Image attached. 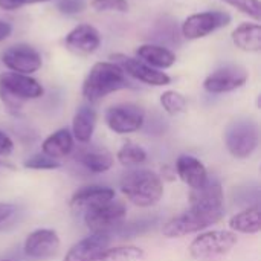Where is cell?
I'll return each instance as SVG.
<instances>
[{"instance_id":"6da1fadb","label":"cell","mask_w":261,"mask_h":261,"mask_svg":"<svg viewBox=\"0 0 261 261\" xmlns=\"http://www.w3.org/2000/svg\"><path fill=\"white\" fill-rule=\"evenodd\" d=\"M130 87L125 72L113 61H99L93 64L83 83V96L89 102H98L107 95Z\"/></svg>"},{"instance_id":"7a4b0ae2","label":"cell","mask_w":261,"mask_h":261,"mask_svg":"<svg viewBox=\"0 0 261 261\" xmlns=\"http://www.w3.org/2000/svg\"><path fill=\"white\" fill-rule=\"evenodd\" d=\"M121 191L133 205L139 208H150L162 199L164 184L151 170H132L122 176Z\"/></svg>"},{"instance_id":"3957f363","label":"cell","mask_w":261,"mask_h":261,"mask_svg":"<svg viewBox=\"0 0 261 261\" xmlns=\"http://www.w3.org/2000/svg\"><path fill=\"white\" fill-rule=\"evenodd\" d=\"M225 216V210H200V208H191L185 211L180 216H176L170 219L164 228L162 234L168 239H177L185 237L190 234L200 232L211 225H216L220 222Z\"/></svg>"},{"instance_id":"277c9868","label":"cell","mask_w":261,"mask_h":261,"mask_svg":"<svg viewBox=\"0 0 261 261\" xmlns=\"http://www.w3.org/2000/svg\"><path fill=\"white\" fill-rule=\"evenodd\" d=\"M237 242H239L237 234L232 231H222V229L208 231L197 236L191 242L188 251L194 260H211L228 254L237 245Z\"/></svg>"},{"instance_id":"5b68a950","label":"cell","mask_w":261,"mask_h":261,"mask_svg":"<svg viewBox=\"0 0 261 261\" xmlns=\"http://www.w3.org/2000/svg\"><path fill=\"white\" fill-rule=\"evenodd\" d=\"M228 151L237 159H246L258 147V127L252 119L234 121L225 133Z\"/></svg>"},{"instance_id":"8992f818","label":"cell","mask_w":261,"mask_h":261,"mask_svg":"<svg viewBox=\"0 0 261 261\" xmlns=\"http://www.w3.org/2000/svg\"><path fill=\"white\" fill-rule=\"evenodd\" d=\"M145 122V110L133 102H122L107 109L106 124L118 135L135 133L142 128Z\"/></svg>"},{"instance_id":"52a82bcc","label":"cell","mask_w":261,"mask_h":261,"mask_svg":"<svg viewBox=\"0 0 261 261\" xmlns=\"http://www.w3.org/2000/svg\"><path fill=\"white\" fill-rule=\"evenodd\" d=\"M231 23V15L225 11H205L190 15L182 23V34L188 40L203 38L214 31Z\"/></svg>"},{"instance_id":"ba28073f","label":"cell","mask_w":261,"mask_h":261,"mask_svg":"<svg viewBox=\"0 0 261 261\" xmlns=\"http://www.w3.org/2000/svg\"><path fill=\"white\" fill-rule=\"evenodd\" d=\"M2 63L15 73H23V75H31L37 72L41 64V55L40 52L24 43L9 46L3 54H2Z\"/></svg>"},{"instance_id":"9c48e42d","label":"cell","mask_w":261,"mask_h":261,"mask_svg":"<svg viewBox=\"0 0 261 261\" xmlns=\"http://www.w3.org/2000/svg\"><path fill=\"white\" fill-rule=\"evenodd\" d=\"M110 58L113 60L115 64H118L125 72V75H128L144 84L159 87V86H167L171 83V78L165 72H161L138 58H132L124 54H113Z\"/></svg>"},{"instance_id":"30bf717a","label":"cell","mask_w":261,"mask_h":261,"mask_svg":"<svg viewBox=\"0 0 261 261\" xmlns=\"http://www.w3.org/2000/svg\"><path fill=\"white\" fill-rule=\"evenodd\" d=\"M127 216V208L121 202H109L102 206L90 210L84 213V223L86 226L95 232H107L109 229L121 225Z\"/></svg>"},{"instance_id":"8fae6325","label":"cell","mask_w":261,"mask_h":261,"mask_svg":"<svg viewBox=\"0 0 261 261\" xmlns=\"http://www.w3.org/2000/svg\"><path fill=\"white\" fill-rule=\"evenodd\" d=\"M248 81V72L242 66H225L210 73L203 87L210 93H228L243 87Z\"/></svg>"},{"instance_id":"7c38bea8","label":"cell","mask_w":261,"mask_h":261,"mask_svg":"<svg viewBox=\"0 0 261 261\" xmlns=\"http://www.w3.org/2000/svg\"><path fill=\"white\" fill-rule=\"evenodd\" d=\"M0 89L11 93L20 101L28 99H38L43 96L44 89L43 86L32 78L31 75L15 73V72H3L0 73Z\"/></svg>"},{"instance_id":"4fadbf2b","label":"cell","mask_w":261,"mask_h":261,"mask_svg":"<svg viewBox=\"0 0 261 261\" xmlns=\"http://www.w3.org/2000/svg\"><path fill=\"white\" fill-rule=\"evenodd\" d=\"M61 240L54 229H35L24 240V254L34 260H47L60 249Z\"/></svg>"},{"instance_id":"5bb4252c","label":"cell","mask_w":261,"mask_h":261,"mask_svg":"<svg viewBox=\"0 0 261 261\" xmlns=\"http://www.w3.org/2000/svg\"><path fill=\"white\" fill-rule=\"evenodd\" d=\"M115 199V190L104 185H87L80 188L70 199V208L75 213H87L102 206Z\"/></svg>"},{"instance_id":"9a60e30c","label":"cell","mask_w":261,"mask_h":261,"mask_svg":"<svg viewBox=\"0 0 261 261\" xmlns=\"http://www.w3.org/2000/svg\"><path fill=\"white\" fill-rule=\"evenodd\" d=\"M64 44L67 50L75 55L86 57L93 54L101 44V35L98 29L92 24H78L75 26L64 38Z\"/></svg>"},{"instance_id":"2e32d148","label":"cell","mask_w":261,"mask_h":261,"mask_svg":"<svg viewBox=\"0 0 261 261\" xmlns=\"http://www.w3.org/2000/svg\"><path fill=\"white\" fill-rule=\"evenodd\" d=\"M112 239L107 232H95L89 237H84L75 243L63 261H96V258L109 248Z\"/></svg>"},{"instance_id":"e0dca14e","label":"cell","mask_w":261,"mask_h":261,"mask_svg":"<svg viewBox=\"0 0 261 261\" xmlns=\"http://www.w3.org/2000/svg\"><path fill=\"white\" fill-rule=\"evenodd\" d=\"M176 173L184 184H187L191 190L202 188L208 180V171L202 161L194 156L182 154L176 161Z\"/></svg>"},{"instance_id":"ac0fdd59","label":"cell","mask_w":261,"mask_h":261,"mask_svg":"<svg viewBox=\"0 0 261 261\" xmlns=\"http://www.w3.org/2000/svg\"><path fill=\"white\" fill-rule=\"evenodd\" d=\"M223 188L217 179H210L199 190H191L190 205L200 210H225L223 208Z\"/></svg>"},{"instance_id":"d6986e66","label":"cell","mask_w":261,"mask_h":261,"mask_svg":"<svg viewBox=\"0 0 261 261\" xmlns=\"http://www.w3.org/2000/svg\"><path fill=\"white\" fill-rule=\"evenodd\" d=\"M95 125H96V110L89 104H83L75 112L70 133H72L73 139H76L78 142L87 144V142H90V139L93 136Z\"/></svg>"},{"instance_id":"ffe728a7","label":"cell","mask_w":261,"mask_h":261,"mask_svg":"<svg viewBox=\"0 0 261 261\" xmlns=\"http://www.w3.org/2000/svg\"><path fill=\"white\" fill-rule=\"evenodd\" d=\"M73 136L69 128H60L49 135L41 144V153L52 159H61L72 153L73 150Z\"/></svg>"},{"instance_id":"44dd1931","label":"cell","mask_w":261,"mask_h":261,"mask_svg":"<svg viewBox=\"0 0 261 261\" xmlns=\"http://www.w3.org/2000/svg\"><path fill=\"white\" fill-rule=\"evenodd\" d=\"M136 55L145 64L154 69H168L176 63V54L161 44H142L136 49Z\"/></svg>"},{"instance_id":"7402d4cb","label":"cell","mask_w":261,"mask_h":261,"mask_svg":"<svg viewBox=\"0 0 261 261\" xmlns=\"http://www.w3.org/2000/svg\"><path fill=\"white\" fill-rule=\"evenodd\" d=\"M228 226L232 232L240 234H258L261 231L260 206H249L237 214H234L228 220Z\"/></svg>"},{"instance_id":"603a6c76","label":"cell","mask_w":261,"mask_h":261,"mask_svg":"<svg viewBox=\"0 0 261 261\" xmlns=\"http://www.w3.org/2000/svg\"><path fill=\"white\" fill-rule=\"evenodd\" d=\"M234 44L245 52H258L261 49V26L258 23H242L232 34Z\"/></svg>"},{"instance_id":"cb8c5ba5","label":"cell","mask_w":261,"mask_h":261,"mask_svg":"<svg viewBox=\"0 0 261 261\" xmlns=\"http://www.w3.org/2000/svg\"><path fill=\"white\" fill-rule=\"evenodd\" d=\"M76 159L86 170L95 174L106 173L113 167V156L106 150H84Z\"/></svg>"},{"instance_id":"d4e9b609","label":"cell","mask_w":261,"mask_h":261,"mask_svg":"<svg viewBox=\"0 0 261 261\" xmlns=\"http://www.w3.org/2000/svg\"><path fill=\"white\" fill-rule=\"evenodd\" d=\"M144 258V251L138 246L125 245L116 248H107L96 261H141Z\"/></svg>"},{"instance_id":"484cf974","label":"cell","mask_w":261,"mask_h":261,"mask_svg":"<svg viewBox=\"0 0 261 261\" xmlns=\"http://www.w3.org/2000/svg\"><path fill=\"white\" fill-rule=\"evenodd\" d=\"M116 159L121 165H125V167L127 165H139L147 161V151L133 142H127L119 148Z\"/></svg>"},{"instance_id":"4316f807","label":"cell","mask_w":261,"mask_h":261,"mask_svg":"<svg viewBox=\"0 0 261 261\" xmlns=\"http://www.w3.org/2000/svg\"><path fill=\"white\" fill-rule=\"evenodd\" d=\"M161 106L171 116L180 115L187 110V98L176 90H167L161 95Z\"/></svg>"},{"instance_id":"83f0119b","label":"cell","mask_w":261,"mask_h":261,"mask_svg":"<svg viewBox=\"0 0 261 261\" xmlns=\"http://www.w3.org/2000/svg\"><path fill=\"white\" fill-rule=\"evenodd\" d=\"M225 3H228L229 6L236 8L237 11L249 15L251 18H254L255 21H260L261 18V8L260 0H222Z\"/></svg>"},{"instance_id":"f1b7e54d","label":"cell","mask_w":261,"mask_h":261,"mask_svg":"<svg viewBox=\"0 0 261 261\" xmlns=\"http://www.w3.org/2000/svg\"><path fill=\"white\" fill-rule=\"evenodd\" d=\"M60 167L61 164L57 159H52L46 156L44 153L34 154L24 161V168H29V170H57Z\"/></svg>"},{"instance_id":"f546056e","label":"cell","mask_w":261,"mask_h":261,"mask_svg":"<svg viewBox=\"0 0 261 261\" xmlns=\"http://www.w3.org/2000/svg\"><path fill=\"white\" fill-rule=\"evenodd\" d=\"M92 8L96 11H116V12H127L128 2L127 0H93Z\"/></svg>"},{"instance_id":"4dcf8cb0","label":"cell","mask_w":261,"mask_h":261,"mask_svg":"<svg viewBox=\"0 0 261 261\" xmlns=\"http://www.w3.org/2000/svg\"><path fill=\"white\" fill-rule=\"evenodd\" d=\"M57 8L66 15H75L86 9V0H58Z\"/></svg>"},{"instance_id":"1f68e13d","label":"cell","mask_w":261,"mask_h":261,"mask_svg":"<svg viewBox=\"0 0 261 261\" xmlns=\"http://www.w3.org/2000/svg\"><path fill=\"white\" fill-rule=\"evenodd\" d=\"M0 101L3 102V106L6 107V110L12 115L20 113L21 107H23V101L17 99L15 96H12L11 93L5 92L3 89H0Z\"/></svg>"},{"instance_id":"d6a6232c","label":"cell","mask_w":261,"mask_h":261,"mask_svg":"<svg viewBox=\"0 0 261 261\" xmlns=\"http://www.w3.org/2000/svg\"><path fill=\"white\" fill-rule=\"evenodd\" d=\"M41 2H49V0H0V8L5 11H15L24 5L41 3Z\"/></svg>"},{"instance_id":"836d02e7","label":"cell","mask_w":261,"mask_h":261,"mask_svg":"<svg viewBox=\"0 0 261 261\" xmlns=\"http://www.w3.org/2000/svg\"><path fill=\"white\" fill-rule=\"evenodd\" d=\"M12 150H14L12 139L3 130H0V156H9Z\"/></svg>"},{"instance_id":"e575fe53","label":"cell","mask_w":261,"mask_h":261,"mask_svg":"<svg viewBox=\"0 0 261 261\" xmlns=\"http://www.w3.org/2000/svg\"><path fill=\"white\" fill-rule=\"evenodd\" d=\"M15 208L9 203H0V223H3L5 220H8L12 214H14Z\"/></svg>"},{"instance_id":"d590c367","label":"cell","mask_w":261,"mask_h":261,"mask_svg":"<svg viewBox=\"0 0 261 261\" xmlns=\"http://www.w3.org/2000/svg\"><path fill=\"white\" fill-rule=\"evenodd\" d=\"M11 32H12L11 23H8V21H5V20H0V41L6 40V38L11 35Z\"/></svg>"},{"instance_id":"8d00e7d4","label":"cell","mask_w":261,"mask_h":261,"mask_svg":"<svg viewBox=\"0 0 261 261\" xmlns=\"http://www.w3.org/2000/svg\"><path fill=\"white\" fill-rule=\"evenodd\" d=\"M0 261H12V260H0Z\"/></svg>"}]
</instances>
